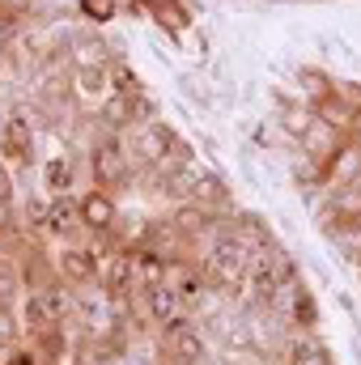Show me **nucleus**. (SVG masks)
<instances>
[{
	"label": "nucleus",
	"mask_w": 361,
	"mask_h": 365,
	"mask_svg": "<svg viewBox=\"0 0 361 365\" xmlns=\"http://www.w3.org/2000/svg\"><path fill=\"white\" fill-rule=\"evenodd\" d=\"M302 149H306V158H310V162L323 170V166H327V162H332V158L345 149V136H340L332 123H323V119L315 115V119H310V128L302 132Z\"/></svg>",
	"instance_id": "obj_1"
},
{
	"label": "nucleus",
	"mask_w": 361,
	"mask_h": 365,
	"mask_svg": "<svg viewBox=\"0 0 361 365\" xmlns=\"http://www.w3.org/2000/svg\"><path fill=\"white\" fill-rule=\"evenodd\" d=\"M0 153H4L9 162H26V158H30V123H26L21 115H13V119L4 123V136H0Z\"/></svg>",
	"instance_id": "obj_9"
},
{
	"label": "nucleus",
	"mask_w": 361,
	"mask_h": 365,
	"mask_svg": "<svg viewBox=\"0 0 361 365\" xmlns=\"http://www.w3.org/2000/svg\"><path fill=\"white\" fill-rule=\"evenodd\" d=\"M145 306H149V319H153L162 331L175 327V323H183V297L171 284H153V289L145 293Z\"/></svg>",
	"instance_id": "obj_5"
},
{
	"label": "nucleus",
	"mask_w": 361,
	"mask_h": 365,
	"mask_svg": "<svg viewBox=\"0 0 361 365\" xmlns=\"http://www.w3.org/2000/svg\"><path fill=\"white\" fill-rule=\"evenodd\" d=\"M9 200H13V175H9V166L0 162V208H4Z\"/></svg>",
	"instance_id": "obj_16"
},
{
	"label": "nucleus",
	"mask_w": 361,
	"mask_h": 365,
	"mask_svg": "<svg viewBox=\"0 0 361 365\" xmlns=\"http://www.w3.org/2000/svg\"><path fill=\"white\" fill-rule=\"evenodd\" d=\"M56 268L68 284H93V251L86 247H64L56 255Z\"/></svg>",
	"instance_id": "obj_7"
},
{
	"label": "nucleus",
	"mask_w": 361,
	"mask_h": 365,
	"mask_svg": "<svg viewBox=\"0 0 361 365\" xmlns=\"http://www.w3.org/2000/svg\"><path fill=\"white\" fill-rule=\"evenodd\" d=\"M289 365H332V357H327V349H319V344H293Z\"/></svg>",
	"instance_id": "obj_13"
},
{
	"label": "nucleus",
	"mask_w": 361,
	"mask_h": 365,
	"mask_svg": "<svg viewBox=\"0 0 361 365\" xmlns=\"http://www.w3.org/2000/svg\"><path fill=\"white\" fill-rule=\"evenodd\" d=\"M195 204H204V208H213V204H230V187L217 179V175H204V179H195Z\"/></svg>",
	"instance_id": "obj_11"
},
{
	"label": "nucleus",
	"mask_w": 361,
	"mask_h": 365,
	"mask_svg": "<svg viewBox=\"0 0 361 365\" xmlns=\"http://www.w3.org/2000/svg\"><path fill=\"white\" fill-rule=\"evenodd\" d=\"M81 221H86V230L90 234H111L115 230V221H119V208H115V200L98 187L90 195H81Z\"/></svg>",
	"instance_id": "obj_4"
},
{
	"label": "nucleus",
	"mask_w": 361,
	"mask_h": 365,
	"mask_svg": "<svg viewBox=\"0 0 361 365\" xmlns=\"http://www.w3.org/2000/svg\"><path fill=\"white\" fill-rule=\"evenodd\" d=\"M90 175H93V182H98L102 191L128 182V158H123V149H119L115 140H102V145L90 153Z\"/></svg>",
	"instance_id": "obj_2"
},
{
	"label": "nucleus",
	"mask_w": 361,
	"mask_h": 365,
	"mask_svg": "<svg viewBox=\"0 0 361 365\" xmlns=\"http://www.w3.org/2000/svg\"><path fill=\"white\" fill-rule=\"evenodd\" d=\"M357 179H361V145L345 140V149L323 166V182H327V191H336V187H349Z\"/></svg>",
	"instance_id": "obj_6"
},
{
	"label": "nucleus",
	"mask_w": 361,
	"mask_h": 365,
	"mask_svg": "<svg viewBox=\"0 0 361 365\" xmlns=\"http://www.w3.org/2000/svg\"><path fill=\"white\" fill-rule=\"evenodd\" d=\"M162 349L171 353V361L175 365H195L204 357V344H200V336L191 331V323H175V327H166L162 331Z\"/></svg>",
	"instance_id": "obj_3"
},
{
	"label": "nucleus",
	"mask_w": 361,
	"mask_h": 365,
	"mask_svg": "<svg viewBox=\"0 0 361 365\" xmlns=\"http://www.w3.org/2000/svg\"><path fill=\"white\" fill-rule=\"evenodd\" d=\"M47 179H51V187H68V166H64V162H60V166H56V162H51V170H47Z\"/></svg>",
	"instance_id": "obj_18"
},
{
	"label": "nucleus",
	"mask_w": 361,
	"mask_h": 365,
	"mask_svg": "<svg viewBox=\"0 0 361 365\" xmlns=\"http://www.w3.org/2000/svg\"><path fill=\"white\" fill-rule=\"evenodd\" d=\"M102 115H106L111 123H128V119H132V98H123V93H115V98H106V106H102Z\"/></svg>",
	"instance_id": "obj_14"
},
{
	"label": "nucleus",
	"mask_w": 361,
	"mask_h": 365,
	"mask_svg": "<svg viewBox=\"0 0 361 365\" xmlns=\"http://www.w3.org/2000/svg\"><path fill=\"white\" fill-rule=\"evenodd\" d=\"M47 225H51V234H77V230H86V221H81V200L60 195V200L47 208Z\"/></svg>",
	"instance_id": "obj_10"
},
{
	"label": "nucleus",
	"mask_w": 361,
	"mask_h": 365,
	"mask_svg": "<svg viewBox=\"0 0 361 365\" xmlns=\"http://www.w3.org/2000/svg\"><path fill=\"white\" fill-rule=\"evenodd\" d=\"M13 331H17V323H13V314L0 306V344H4V340H13Z\"/></svg>",
	"instance_id": "obj_17"
},
{
	"label": "nucleus",
	"mask_w": 361,
	"mask_h": 365,
	"mask_svg": "<svg viewBox=\"0 0 361 365\" xmlns=\"http://www.w3.org/2000/svg\"><path fill=\"white\" fill-rule=\"evenodd\" d=\"M9 365H34V361H30V353H13V357H9Z\"/></svg>",
	"instance_id": "obj_20"
},
{
	"label": "nucleus",
	"mask_w": 361,
	"mask_h": 365,
	"mask_svg": "<svg viewBox=\"0 0 361 365\" xmlns=\"http://www.w3.org/2000/svg\"><path fill=\"white\" fill-rule=\"evenodd\" d=\"M77 365H102V353H98V349H81Z\"/></svg>",
	"instance_id": "obj_19"
},
{
	"label": "nucleus",
	"mask_w": 361,
	"mask_h": 365,
	"mask_svg": "<svg viewBox=\"0 0 361 365\" xmlns=\"http://www.w3.org/2000/svg\"><path fill=\"white\" fill-rule=\"evenodd\" d=\"M357 115H361L357 106H353V102H345V98H340L336 90H332L327 98H323V102H319V119H323V123H332L340 136H349V132L357 128Z\"/></svg>",
	"instance_id": "obj_8"
},
{
	"label": "nucleus",
	"mask_w": 361,
	"mask_h": 365,
	"mask_svg": "<svg viewBox=\"0 0 361 365\" xmlns=\"http://www.w3.org/2000/svg\"><path fill=\"white\" fill-rule=\"evenodd\" d=\"M115 4H119V0H81L86 17H93V21H106V17H115Z\"/></svg>",
	"instance_id": "obj_15"
},
{
	"label": "nucleus",
	"mask_w": 361,
	"mask_h": 365,
	"mask_svg": "<svg viewBox=\"0 0 361 365\" xmlns=\"http://www.w3.org/2000/svg\"><path fill=\"white\" fill-rule=\"evenodd\" d=\"M102 86H106V81H102V68H98V64H81V68H77V81H73V90L81 93V98L102 93Z\"/></svg>",
	"instance_id": "obj_12"
}]
</instances>
